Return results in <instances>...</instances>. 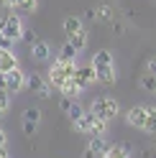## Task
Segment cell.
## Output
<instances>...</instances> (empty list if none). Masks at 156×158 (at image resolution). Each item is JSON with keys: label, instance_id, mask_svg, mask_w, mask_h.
<instances>
[{"label": "cell", "instance_id": "obj_17", "mask_svg": "<svg viewBox=\"0 0 156 158\" xmlns=\"http://www.w3.org/2000/svg\"><path fill=\"white\" fill-rule=\"evenodd\" d=\"M143 133H156V107H149L146 110V123L141 127Z\"/></svg>", "mask_w": 156, "mask_h": 158}, {"label": "cell", "instance_id": "obj_12", "mask_svg": "<svg viewBox=\"0 0 156 158\" xmlns=\"http://www.w3.org/2000/svg\"><path fill=\"white\" fill-rule=\"evenodd\" d=\"M95 72H97V82H102V84H113V82H115V66H113V64L97 66Z\"/></svg>", "mask_w": 156, "mask_h": 158}, {"label": "cell", "instance_id": "obj_28", "mask_svg": "<svg viewBox=\"0 0 156 158\" xmlns=\"http://www.w3.org/2000/svg\"><path fill=\"white\" fill-rule=\"evenodd\" d=\"M82 158H95V153H92V148H90V145L84 148V153H82Z\"/></svg>", "mask_w": 156, "mask_h": 158}, {"label": "cell", "instance_id": "obj_6", "mask_svg": "<svg viewBox=\"0 0 156 158\" xmlns=\"http://www.w3.org/2000/svg\"><path fill=\"white\" fill-rule=\"evenodd\" d=\"M74 82L82 87H90L92 82H97V72H95V66L92 64H84V66H77V72H74Z\"/></svg>", "mask_w": 156, "mask_h": 158}, {"label": "cell", "instance_id": "obj_14", "mask_svg": "<svg viewBox=\"0 0 156 158\" xmlns=\"http://www.w3.org/2000/svg\"><path fill=\"white\" fill-rule=\"evenodd\" d=\"M100 156L102 158H128V148L125 145H108Z\"/></svg>", "mask_w": 156, "mask_h": 158}, {"label": "cell", "instance_id": "obj_16", "mask_svg": "<svg viewBox=\"0 0 156 158\" xmlns=\"http://www.w3.org/2000/svg\"><path fill=\"white\" fill-rule=\"evenodd\" d=\"M56 59H59V61H74V59H77V48L67 41V44L59 48V56H56Z\"/></svg>", "mask_w": 156, "mask_h": 158}, {"label": "cell", "instance_id": "obj_23", "mask_svg": "<svg viewBox=\"0 0 156 158\" xmlns=\"http://www.w3.org/2000/svg\"><path fill=\"white\" fill-rule=\"evenodd\" d=\"M64 112L69 115V117H72V123H74V120H77V117H80V115H82L84 110H82V107L77 105V102H69V105H67V110H64Z\"/></svg>", "mask_w": 156, "mask_h": 158}, {"label": "cell", "instance_id": "obj_11", "mask_svg": "<svg viewBox=\"0 0 156 158\" xmlns=\"http://www.w3.org/2000/svg\"><path fill=\"white\" fill-rule=\"evenodd\" d=\"M8 8H13V10H18V13L31 15V13H36L38 3H36V0H11V5H8Z\"/></svg>", "mask_w": 156, "mask_h": 158}, {"label": "cell", "instance_id": "obj_4", "mask_svg": "<svg viewBox=\"0 0 156 158\" xmlns=\"http://www.w3.org/2000/svg\"><path fill=\"white\" fill-rule=\"evenodd\" d=\"M0 31H3L5 38H11V41H18V38H23V23H21V15L8 13L3 21H0Z\"/></svg>", "mask_w": 156, "mask_h": 158}, {"label": "cell", "instance_id": "obj_2", "mask_svg": "<svg viewBox=\"0 0 156 158\" xmlns=\"http://www.w3.org/2000/svg\"><path fill=\"white\" fill-rule=\"evenodd\" d=\"M74 127L80 133H84V135H102L105 133V127H108V120H102V117H97V115H92V112H82L80 117L74 120Z\"/></svg>", "mask_w": 156, "mask_h": 158}, {"label": "cell", "instance_id": "obj_20", "mask_svg": "<svg viewBox=\"0 0 156 158\" xmlns=\"http://www.w3.org/2000/svg\"><path fill=\"white\" fill-rule=\"evenodd\" d=\"M141 87H143V92H151V94H156V74L146 72V74L141 77Z\"/></svg>", "mask_w": 156, "mask_h": 158}, {"label": "cell", "instance_id": "obj_29", "mask_svg": "<svg viewBox=\"0 0 156 158\" xmlns=\"http://www.w3.org/2000/svg\"><path fill=\"white\" fill-rule=\"evenodd\" d=\"M5 143H8V135H5L3 127H0V145H5Z\"/></svg>", "mask_w": 156, "mask_h": 158}, {"label": "cell", "instance_id": "obj_26", "mask_svg": "<svg viewBox=\"0 0 156 158\" xmlns=\"http://www.w3.org/2000/svg\"><path fill=\"white\" fill-rule=\"evenodd\" d=\"M11 44H13V41H11V38H5L3 31H0V48H11Z\"/></svg>", "mask_w": 156, "mask_h": 158}, {"label": "cell", "instance_id": "obj_19", "mask_svg": "<svg viewBox=\"0 0 156 158\" xmlns=\"http://www.w3.org/2000/svg\"><path fill=\"white\" fill-rule=\"evenodd\" d=\"M69 44L77 48V51H82V48L87 46V31H84V28H82V31H77V33H72L69 36Z\"/></svg>", "mask_w": 156, "mask_h": 158}, {"label": "cell", "instance_id": "obj_32", "mask_svg": "<svg viewBox=\"0 0 156 158\" xmlns=\"http://www.w3.org/2000/svg\"><path fill=\"white\" fill-rule=\"evenodd\" d=\"M3 115H5V110H3V107H0V117H3Z\"/></svg>", "mask_w": 156, "mask_h": 158}, {"label": "cell", "instance_id": "obj_7", "mask_svg": "<svg viewBox=\"0 0 156 158\" xmlns=\"http://www.w3.org/2000/svg\"><path fill=\"white\" fill-rule=\"evenodd\" d=\"M5 79H8V92H21L23 87H26V74L21 72L18 66H13L11 72H5Z\"/></svg>", "mask_w": 156, "mask_h": 158}, {"label": "cell", "instance_id": "obj_30", "mask_svg": "<svg viewBox=\"0 0 156 158\" xmlns=\"http://www.w3.org/2000/svg\"><path fill=\"white\" fill-rule=\"evenodd\" d=\"M0 158H11V153H8L5 145H0Z\"/></svg>", "mask_w": 156, "mask_h": 158}, {"label": "cell", "instance_id": "obj_21", "mask_svg": "<svg viewBox=\"0 0 156 158\" xmlns=\"http://www.w3.org/2000/svg\"><path fill=\"white\" fill-rule=\"evenodd\" d=\"M92 18H97V21H113V8L110 5H100L97 10H92Z\"/></svg>", "mask_w": 156, "mask_h": 158}, {"label": "cell", "instance_id": "obj_18", "mask_svg": "<svg viewBox=\"0 0 156 158\" xmlns=\"http://www.w3.org/2000/svg\"><path fill=\"white\" fill-rule=\"evenodd\" d=\"M95 69L97 66H108V64H113V54L110 51H97L95 56H92V61H90Z\"/></svg>", "mask_w": 156, "mask_h": 158}, {"label": "cell", "instance_id": "obj_1", "mask_svg": "<svg viewBox=\"0 0 156 158\" xmlns=\"http://www.w3.org/2000/svg\"><path fill=\"white\" fill-rule=\"evenodd\" d=\"M74 72H77V66L74 61H56L51 64V69H49V84H54V87H62L69 82V79H74Z\"/></svg>", "mask_w": 156, "mask_h": 158}, {"label": "cell", "instance_id": "obj_5", "mask_svg": "<svg viewBox=\"0 0 156 158\" xmlns=\"http://www.w3.org/2000/svg\"><path fill=\"white\" fill-rule=\"evenodd\" d=\"M26 87H28L33 94H38V97H49V94H51V87H49V82H46L44 77H38V74L26 77Z\"/></svg>", "mask_w": 156, "mask_h": 158}, {"label": "cell", "instance_id": "obj_24", "mask_svg": "<svg viewBox=\"0 0 156 158\" xmlns=\"http://www.w3.org/2000/svg\"><path fill=\"white\" fill-rule=\"evenodd\" d=\"M0 107H3V110H8V107H11V92L0 89Z\"/></svg>", "mask_w": 156, "mask_h": 158}, {"label": "cell", "instance_id": "obj_25", "mask_svg": "<svg viewBox=\"0 0 156 158\" xmlns=\"http://www.w3.org/2000/svg\"><path fill=\"white\" fill-rule=\"evenodd\" d=\"M146 72L156 74V56H151V59H149V64H146Z\"/></svg>", "mask_w": 156, "mask_h": 158}, {"label": "cell", "instance_id": "obj_3", "mask_svg": "<svg viewBox=\"0 0 156 158\" xmlns=\"http://www.w3.org/2000/svg\"><path fill=\"white\" fill-rule=\"evenodd\" d=\"M90 112L110 123L113 117L120 112V105H118V100H113V97H108V94H105V97H97V100H92V107H90Z\"/></svg>", "mask_w": 156, "mask_h": 158}, {"label": "cell", "instance_id": "obj_9", "mask_svg": "<svg viewBox=\"0 0 156 158\" xmlns=\"http://www.w3.org/2000/svg\"><path fill=\"white\" fill-rule=\"evenodd\" d=\"M146 110H149L146 105H136V107H131V110L125 112V120H128V125H133V127H143V123H146Z\"/></svg>", "mask_w": 156, "mask_h": 158}, {"label": "cell", "instance_id": "obj_31", "mask_svg": "<svg viewBox=\"0 0 156 158\" xmlns=\"http://www.w3.org/2000/svg\"><path fill=\"white\" fill-rule=\"evenodd\" d=\"M0 5H5V8H8V5H11V0H0Z\"/></svg>", "mask_w": 156, "mask_h": 158}, {"label": "cell", "instance_id": "obj_27", "mask_svg": "<svg viewBox=\"0 0 156 158\" xmlns=\"http://www.w3.org/2000/svg\"><path fill=\"white\" fill-rule=\"evenodd\" d=\"M0 89L8 92V79H5V72H0Z\"/></svg>", "mask_w": 156, "mask_h": 158}, {"label": "cell", "instance_id": "obj_22", "mask_svg": "<svg viewBox=\"0 0 156 158\" xmlns=\"http://www.w3.org/2000/svg\"><path fill=\"white\" fill-rule=\"evenodd\" d=\"M90 148H92V153H102L105 148H108V143H105V138H102V135H92Z\"/></svg>", "mask_w": 156, "mask_h": 158}, {"label": "cell", "instance_id": "obj_10", "mask_svg": "<svg viewBox=\"0 0 156 158\" xmlns=\"http://www.w3.org/2000/svg\"><path fill=\"white\" fill-rule=\"evenodd\" d=\"M13 66H18V59L11 48H0V72H11Z\"/></svg>", "mask_w": 156, "mask_h": 158}, {"label": "cell", "instance_id": "obj_13", "mask_svg": "<svg viewBox=\"0 0 156 158\" xmlns=\"http://www.w3.org/2000/svg\"><path fill=\"white\" fill-rule=\"evenodd\" d=\"M31 54H33L36 61H49V56H51V51H49V44H44V41H33Z\"/></svg>", "mask_w": 156, "mask_h": 158}, {"label": "cell", "instance_id": "obj_8", "mask_svg": "<svg viewBox=\"0 0 156 158\" xmlns=\"http://www.w3.org/2000/svg\"><path fill=\"white\" fill-rule=\"evenodd\" d=\"M38 120H41V112H38L36 107H28V110L23 112V133L33 135L36 127H38Z\"/></svg>", "mask_w": 156, "mask_h": 158}, {"label": "cell", "instance_id": "obj_15", "mask_svg": "<svg viewBox=\"0 0 156 158\" xmlns=\"http://www.w3.org/2000/svg\"><path fill=\"white\" fill-rule=\"evenodd\" d=\"M77 31H82V21L77 15H69V18H64V33L67 36H72Z\"/></svg>", "mask_w": 156, "mask_h": 158}]
</instances>
